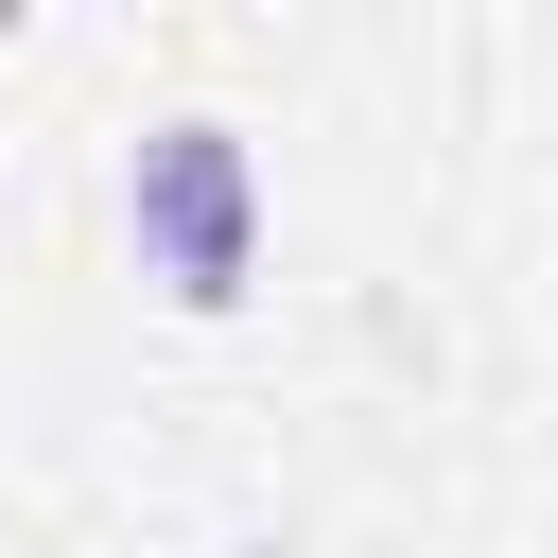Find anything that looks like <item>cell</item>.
Listing matches in <instances>:
<instances>
[{
  "mask_svg": "<svg viewBox=\"0 0 558 558\" xmlns=\"http://www.w3.org/2000/svg\"><path fill=\"white\" fill-rule=\"evenodd\" d=\"M122 244H140V279H157L174 314H227V296L262 279V157H244V122L174 105V122L122 157Z\"/></svg>",
  "mask_w": 558,
  "mask_h": 558,
  "instance_id": "1",
  "label": "cell"
}]
</instances>
